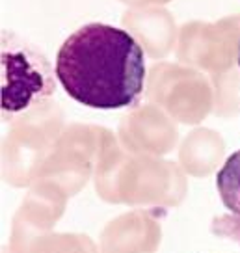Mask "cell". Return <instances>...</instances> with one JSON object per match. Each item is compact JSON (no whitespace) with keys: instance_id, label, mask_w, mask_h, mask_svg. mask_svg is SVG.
I'll return each instance as SVG.
<instances>
[{"instance_id":"1","label":"cell","mask_w":240,"mask_h":253,"mask_svg":"<svg viewBox=\"0 0 240 253\" xmlns=\"http://www.w3.org/2000/svg\"><path fill=\"white\" fill-rule=\"evenodd\" d=\"M144 54L127 30L84 24L58 50L56 79L77 103L101 110L125 108L136 103L145 86Z\"/></svg>"},{"instance_id":"2","label":"cell","mask_w":240,"mask_h":253,"mask_svg":"<svg viewBox=\"0 0 240 253\" xmlns=\"http://www.w3.org/2000/svg\"><path fill=\"white\" fill-rule=\"evenodd\" d=\"M112 138L95 166V190L106 203L175 207L186 196L184 169L164 158L123 153Z\"/></svg>"},{"instance_id":"3","label":"cell","mask_w":240,"mask_h":253,"mask_svg":"<svg viewBox=\"0 0 240 253\" xmlns=\"http://www.w3.org/2000/svg\"><path fill=\"white\" fill-rule=\"evenodd\" d=\"M62 132L64 116L52 101H45L15 118L4 140L6 182L13 188L32 186Z\"/></svg>"},{"instance_id":"4","label":"cell","mask_w":240,"mask_h":253,"mask_svg":"<svg viewBox=\"0 0 240 253\" xmlns=\"http://www.w3.org/2000/svg\"><path fill=\"white\" fill-rule=\"evenodd\" d=\"M2 118H19L48 101L56 82L52 67L36 47L11 32L2 34Z\"/></svg>"},{"instance_id":"5","label":"cell","mask_w":240,"mask_h":253,"mask_svg":"<svg viewBox=\"0 0 240 253\" xmlns=\"http://www.w3.org/2000/svg\"><path fill=\"white\" fill-rule=\"evenodd\" d=\"M147 101L171 119L198 125L214 108V86L200 71L179 63H157L147 73Z\"/></svg>"},{"instance_id":"6","label":"cell","mask_w":240,"mask_h":253,"mask_svg":"<svg viewBox=\"0 0 240 253\" xmlns=\"http://www.w3.org/2000/svg\"><path fill=\"white\" fill-rule=\"evenodd\" d=\"M240 48V13L218 23L190 21L181 26L177 40V60L188 67L207 71L218 80L237 71Z\"/></svg>"},{"instance_id":"7","label":"cell","mask_w":240,"mask_h":253,"mask_svg":"<svg viewBox=\"0 0 240 253\" xmlns=\"http://www.w3.org/2000/svg\"><path fill=\"white\" fill-rule=\"evenodd\" d=\"M116 136L103 126L69 125L58 138L54 149L43 164L40 179L56 182L67 196L86 186L106 143Z\"/></svg>"},{"instance_id":"8","label":"cell","mask_w":240,"mask_h":253,"mask_svg":"<svg viewBox=\"0 0 240 253\" xmlns=\"http://www.w3.org/2000/svg\"><path fill=\"white\" fill-rule=\"evenodd\" d=\"M65 201L67 194L56 182L45 179L34 182L13 218L9 253H32L36 240L50 233L62 218Z\"/></svg>"},{"instance_id":"9","label":"cell","mask_w":240,"mask_h":253,"mask_svg":"<svg viewBox=\"0 0 240 253\" xmlns=\"http://www.w3.org/2000/svg\"><path fill=\"white\" fill-rule=\"evenodd\" d=\"M173 121L175 119L169 118L157 104H142L120 121L118 140L121 147L132 155H168L179 140Z\"/></svg>"},{"instance_id":"10","label":"cell","mask_w":240,"mask_h":253,"mask_svg":"<svg viewBox=\"0 0 240 253\" xmlns=\"http://www.w3.org/2000/svg\"><path fill=\"white\" fill-rule=\"evenodd\" d=\"M160 244L157 212L121 214L101 233V253H153Z\"/></svg>"},{"instance_id":"11","label":"cell","mask_w":240,"mask_h":253,"mask_svg":"<svg viewBox=\"0 0 240 253\" xmlns=\"http://www.w3.org/2000/svg\"><path fill=\"white\" fill-rule=\"evenodd\" d=\"M123 26L140 43L149 58H164L177 45L179 30L175 17L166 8L147 6V8H130L123 13Z\"/></svg>"},{"instance_id":"12","label":"cell","mask_w":240,"mask_h":253,"mask_svg":"<svg viewBox=\"0 0 240 253\" xmlns=\"http://www.w3.org/2000/svg\"><path fill=\"white\" fill-rule=\"evenodd\" d=\"M224 155L225 143L222 136L210 128L198 126L181 143L179 162L188 175L207 177L216 169Z\"/></svg>"},{"instance_id":"13","label":"cell","mask_w":240,"mask_h":253,"mask_svg":"<svg viewBox=\"0 0 240 253\" xmlns=\"http://www.w3.org/2000/svg\"><path fill=\"white\" fill-rule=\"evenodd\" d=\"M220 199L240 223V151L233 153L216 175Z\"/></svg>"},{"instance_id":"14","label":"cell","mask_w":240,"mask_h":253,"mask_svg":"<svg viewBox=\"0 0 240 253\" xmlns=\"http://www.w3.org/2000/svg\"><path fill=\"white\" fill-rule=\"evenodd\" d=\"M32 253H99L93 240L75 233H47L36 240Z\"/></svg>"},{"instance_id":"15","label":"cell","mask_w":240,"mask_h":253,"mask_svg":"<svg viewBox=\"0 0 240 253\" xmlns=\"http://www.w3.org/2000/svg\"><path fill=\"white\" fill-rule=\"evenodd\" d=\"M121 2L130 8H147V6H164L171 0H121Z\"/></svg>"},{"instance_id":"16","label":"cell","mask_w":240,"mask_h":253,"mask_svg":"<svg viewBox=\"0 0 240 253\" xmlns=\"http://www.w3.org/2000/svg\"><path fill=\"white\" fill-rule=\"evenodd\" d=\"M237 65H239V69H240V48H239V63H237Z\"/></svg>"}]
</instances>
